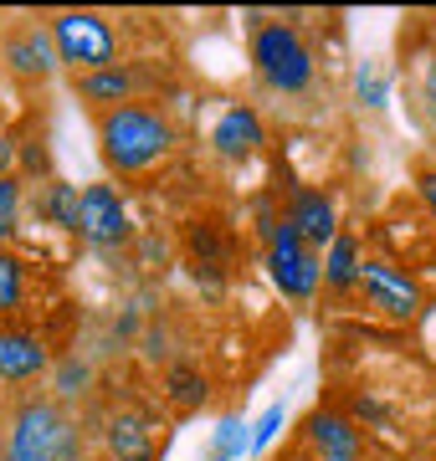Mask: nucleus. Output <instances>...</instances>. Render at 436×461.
I'll list each match as a JSON object with an SVG mask.
<instances>
[{
    "mask_svg": "<svg viewBox=\"0 0 436 461\" xmlns=\"http://www.w3.org/2000/svg\"><path fill=\"white\" fill-rule=\"evenodd\" d=\"M416 185H421V200H426V205H431V215H436V169H426Z\"/></svg>",
    "mask_w": 436,
    "mask_h": 461,
    "instance_id": "obj_23",
    "label": "nucleus"
},
{
    "mask_svg": "<svg viewBox=\"0 0 436 461\" xmlns=\"http://www.w3.org/2000/svg\"><path fill=\"white\" fill-rule=\"evenodd\" d=\"M77 200H83V190H72V185H47V200H41V215L47 221H57V226L77 230Z\"/></svg>",
    "mask_w": 436,
    "mask_h": 461,
    "instance_id": "obj_16",
    "label": "nucleus"
},
{
    "mask_svg": "<svg viewBox=\"0 0 436 461\" xmlns=\"http://www.w3.org/2000/svg\"><path fill=\"white\" fill-rule=\"evenodd\" d=\"M359 247H354V236H344V230H339L334 236V247H329V267H323V272H329V287H354V282H359Z\"/></svg>",
    "mask_w": 436,
    "mask_h": 461,
    "instance_id": "obj_15",
    "label": "nucleus"
},
{
    "mask_svg": "<svg viewBox=\"0 0 436 461\" xmlns=\"http://www.w3.org/2000/svg\"><path fill=\"white\" fill-rule=\"evenodd\" d=\"M308 436H313L323 461H359V436H354V426L344 415H313Z\"/></svg>",
    "mask_w": 436,
    "mask_h": 461,
    "instance_id": "obj_13",
    "label": "nucleus"
},
{
    "mask_svg": "<svg viewBox=\"0 0 436 461\" xmlns=\"http://www.w3.org/2000/svg\"><path fill=\"white\" fill-rule=\"evenodd\" d=\"M5 461H83L77 426L57 400H26L11 415V436H5Z\"/></svg>",
    "mask_w": 436,
    "mask_h": 461,
    "instance_id": "obj_2",
    "label": "nucleus"
},
{
    "mask_svg": "<svg viewBox=\"0 0 436 461\" xmlns=\"http://www.w3.org/2000/svg\"><path fill=\"white\" fill-rule=\"evenodd\" d=\"M129 87H134V72H129L123 62H114V67H103V72H87V77H83V98H93V103L118 98V108H123Z\"/></svg>",
    "mask_w": 436,
    "mask_h": 461,
    "instance_id": "obj_14",
    "label": "nucleus"
},
{
    "mask_svg": "<svg viewBox=\"0 0 436 461\" xmlns=\"http://www.w3.org/2000/svg\"><path fill=\"white\" fill-rule=\"evenodd\" d=\"M211 144H216L221 159H247L262 144V118L252 108H226L216 118V129H211Z\"/></svg>",
    "mask_w": 436,
    "mask_h": 461,
    "instance_id": "obj_10",
    "label": "nucleus"
},
{
    "mask_svg": "<svg viewBox=\"0 0 436 461\" xmlns=\"http://www.w3.org/2000/svg\"><path fill=\"white\" fill-rule=\"evenodd\" d=\"M268 262H272V282L283 287L287 297H313L319 293V277H323V267L313 262V251L303 247V236L293 226H277L272 230V251H268Z\"/></svg>",
    "mask_w": 436,
    "mask_h": 461,
    "instance_id": "obj_5",
    "label": "nucleus"
},
{
    "mask_svg": "<svg viewBox=\"0 0 436 461\" xmlns=\"http://www.w3.org/2000/svg\"><path fill=\"white\" fill-rule=\"evenodd\" d=\"M11 165H16V139L0 133V180H11Z\"/></svg>",
    "mask_w": 436,
    "mask_h": 461,
    "instance_id": "obj_22",
    "label": "nucleus"
},
{
    "mask_svg": "<svg viewBox=\"0 0 436 461\" xmlns=\"http://www.w3.org/2000/svg\"><path fill=\"white\" fill-rule=\"evenodd\" d=\"M252 62L262 72V83L277 93H308L313 87V51L303 47V36L293 26H262L252 41Z\"/></svg>",
    "mask_w": 436,
    "mask_h": 461,
    "instance_id": "obj_3",
    "label": "nucleus"
},
{
    "mask_svg": "<svg viewBox=\"0 0 436 461\" xmlns=\"http://www.w3.org/2000/svg\"><path fill=\"white\" fill-rule=\"evenodd\" d=\"M77 236L93 241V247L129 241V211H123L114 185H87L83 190V200H77Z\"/></svg>",
    "mask_w": 436,
    "mask_h": 461,
    "instance_id": "obj_6",
    "label": "nucleus"
},
{
    "mask_svg": "<svg viewBox=\"0 0 436 461\" xmlns=\"http://www.w3.org/2000/svg\"><path fill=\"white\" fill-rule=\"evenodd\" d=\"M51 41H57V57L72 62L77 72H103V67H114V32H108V21L93 16V11H62V16L51 21Z\"/></svg>",
    "mask_w": 436,
    "mask_h": 461,
    "instance_id": "obj_4",
    "label": "nucleus"
},
{
    "mask_svg": "<svg viewBox=\"0 0 436 461\" xmlns=\"http://www.w3.org/2000/svg\"><path fill=\"white\" fill-rule=\"evenodd\" d=\"M108 451H114V461H154L159 456L154 426L144 415H114L108 420Z\"/></svg>",
    "mask_w": 436,
    "mask_h": 461,
    "instance_id": "obj_11",
    "label": "nucleus"
},
{
    "mask_svg": "<svg viewBox=\"0 0 436 461\" xmlns=\"http://www.w3.org/2000/svg\"><path fill=\"white\" fill-rule=\"evenodd\" d=\"M98 144L108 169L118 175H139L150 169L154 159H165L169 144H175V129L154 108H139V103H123V108H108L98 123Z\"/></svg>",
    "mask_w": 436,
    "mask_h": 461,
    "instance_id": "obj_1",
    "label": "nucleus"
},
{
    "mask_svg": "<svg viewBox=\"0 0 436 461\" xmlns=\"http://www.w3.org/2000/svg\"><path fill=\"white\" fill-rule=\"evenodd\" d=\"M5 62H11L16 77H47L57 67V41L41 26H21V32L5 36Z\"/></svg>",
    "mask_w": 436,
    "mask_h": 461,
    "instance_id": "obj_9",
    "label": "nucleus"
},
{
    "mask_svg": "<svg viewBox=\"0 0 436 461\" xmlns=\"http://www.w3.org/2000/svg\"><path fill=\"white\" fill-rule=\"evenodd\" d=\"M47 369V348L32 333H0V379L5 384H21V379H36Z\"/></svg>",
    "mask_w": 436,
    "mask_h": 461,
    "instance_id": "obj_12",
    "label": "nucleus"
},
{
    "mask_svg": "<svg viewBox=\"0 0 436 461\" xmlns=\"http://www.w3.org/2000/svg\"><path fill=\"white\" fill-rule=\"evenodd\" d=\"M277 426H283V405H272V411L262 415V420H257V430H252V451H262V446H268L272 436H277Z\"/></svg>",
    "mask_w": 436,
    "mask_h": 461,
    "instance_id": "obj_20",
    "label": "nucleus"
},
{
    "mask_svg": "<svg viewBox=\"0 0 436 461\" xmlns=\"http://www.w3.org/2000/svg\"><path fill=\"white\" fill-rule=\"evenodd\" d=\"M169 400L180 405V411H190V405H201L205 400V379L190 369V364H180V369H169Z\"/></svg>",
    "mask_w": 436,
    "mask_h": 461,
    "instance_id": "obj_17",
    "label": "nucleus"
},
{
    "mask_svg": "<svg viewBox=\"0 0 436 461\" xmlns=\"http://www.w3.org/2000/svg\"><path fill=\"white\" fill-rule=\"evenodd\" d=\"M359 287L369 293V303L380 308L386 318H416L421 313V287L411 277H405L401 267H390V262H365L359 267Z\"/></svg>",
    "mask_w": 436,
    "mask_h": 461,
    "instance_id": "obj_7",
    "label": "nucleus"
},
{
    "mask_svg": "<svg viewBox=\"0 0 436 461\" xmlns=\"http://www.w3.org/2000/svg\"><path fill=\"white\" fill-rule=\"evenodd\" d=\"M21 308V262L0 251V313Z\"/></svg>",
    "mask_w": 436,
    "mask_h": 461,
    "instance_id": "obj_18",
    "label": "nucleus"
},
{
    "mask_svg": "<svg viewBox=\"0 0 436 461\" xmlns=\"http://www.w3.org/2000/svg\"><path fill=\"white\" fill-rule=\"evenodd\" d=\"M16 211H21V180H0V236H11L16 230Z\"/></svg>",
    "mask_w": 436,
    "mask_h": 461,
    "instance_id": "obj_19",
    "label": "nucleus"
},
{
    "mask_svg": "<svg viewBox=\"0 0 436 461\" xmlns=\"http://www.w3.org/2000/svg\"><path fill=\"white\" fill-rule=\"evenodd\" d=\"M287 226L303 236V247H334L339 236V221H334V200L323 195V190H293V211H287Z\"/></svg>",
    "mask_w": 436,
    "mask_h": 461,
    "instance_id": "obj_8",
    "label": "nucleus"
},
{
    "mask_svg": "<svg viewBox=\"0 0 436 461\" xmlns=\"http://www.w3.org/2000/svg\"><path fill=\"white\" fill-rule=\"evenodd\" d=\"M421 98H426V108L436 113V51L421 57Z\"/></svg>",
    "mask_w": 436,
    "mask_h": 461,
    "instance_id": "obj_21",
    "label": "nucleus"
}]
</instances>
